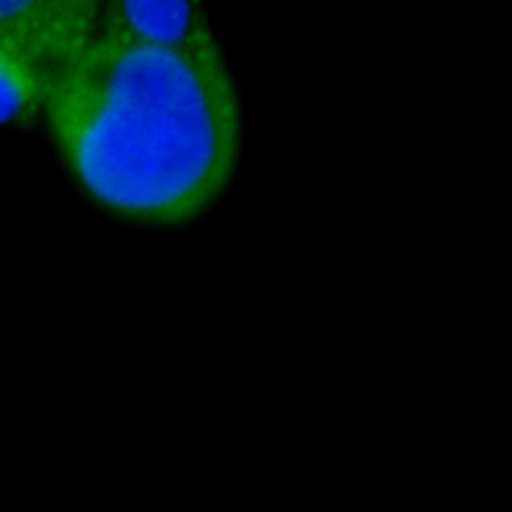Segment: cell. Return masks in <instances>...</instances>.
I'll list each match as a JSON object with an SVG mask.
<instances>
[{
  "label": "cell",
  "mask_w": 512,
  "mask_h": 512,
  "mask_svg": "<svg viewBox=\"0 0 512 512\" xmlns=\"http://www.w3.org/2000/svg\"><path fill=\"white\" fill-rule=\"evenodd\" d=\"M60 0H0V30L38 42L52 54Z\"/></svg>",
  "instance_id": "4"
},
{
  "label": "cell",
  "mask_w": 512,
  "mask_h": 512,
  "mask_svg": "<svg viewBox=\"0 0 512 512\" xmlns=\"http://www.w3.org/2000/svg\"><path fill=\"white\" fill-rule=\"evenodd\" d=\"M120 32L158 46L194 48L214 44L196 0H94Z\"/></svg>",
  "instance_id": "2"
},
{
  "label": "cell",
  "mask_w": 512,
  "mask_h": 512,
  "mask_svg": "<svg viewBox=\"0 0 512 512\" xmlns=\"http://www.w3.org/2000/svg\"><path fill=\"white\" fill-rule=\"evenodd\" d=\"M42 114L80 190L132 222L196 220L238 166L240 108L218 42L136 40L94 0H60Z\"/></svg>",
  "instance_id": "1"
},
{
  "label": "cell",
  "mask_w": 512,
  "mask_h": 512,
  "mask_svg": "<svg viewBox=\"0 0 512 512\" xmlns=\"http://www.w3.org/2000/svg\"><path fill=\"white\" fill-rule=\"evenodd\" d=\"M50 58L46 46L0 30V124L42 114Z\"/></svg>",
  "instance_id": "3"
}]
</instances>
